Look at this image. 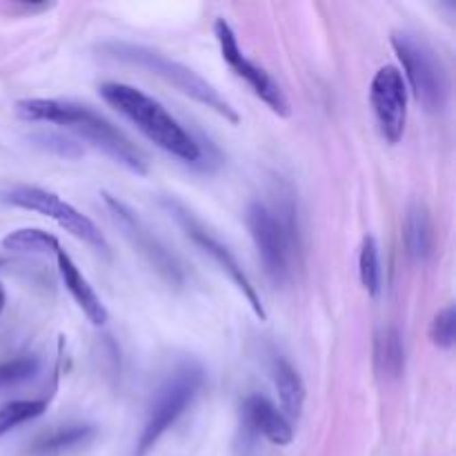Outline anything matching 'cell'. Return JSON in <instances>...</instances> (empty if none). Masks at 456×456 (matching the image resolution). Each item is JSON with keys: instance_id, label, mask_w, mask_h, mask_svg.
Instances as JSON below:
<instances>
[{"instance_id": "6da1fadb", "label": "cell", "mask_w": 456, "mask_h": 456, "mask_svg": "<svg viewBox=\"0 0 456 456\" xmlns=\"http://www.w3.org/2000/svg\"><path fill=\"white\" fill-rule=\"evenodd\" d=\"M16 111L22 120L56 123L62 125V127L74 129L85 141L101 147L105 154L123 163L127 169L141 174V176L147 174V163L141 151L136 150V145L129 142V138H125L110 120H105L101 114L89 110V107L56 101V98H27V101L16 102Z\"/></svg>"}, {"instance_id": "7a4b0ae2", "label": "cell", "mask_w": 456, "mask_h": 456, "mask_svg": "<svg viewBox=\"0 0 456 456\" xmlns=\"http://www.w3.org/2000/svg\"><path fill=\"white\" fill-rule=\"evenodd\" d=\"M101 96L107 105L132 120L151 142L169 151L183 163H199L200 147L190 132L151 96L125 83L101 85Z\"/></svg>"}, {"instance_id": "3957f363", "label": "cell", "mask_w": 456, "mask_h": 456, "mask_svg": "<svg viewBox=\"0 0 456 456\" xmlns=\"http://www.w3.org/2000/svg\"><path fill=\"white\" fill-rule=\"evenodd\" d=\"M392 47L403 65L414 98L430 114H444L450 101V78L436 49L412 31H395Z\"/></svg>"}, {"instance_id": "277c9868", "label": "cell", "mask_w": 456, "mask_h": 456, "mask_svg": "<svg viewBox=\"0 0 456 456\" xmlns=\"http://www.w3.org/2000/svg\"><path fill=\"white\" fill-rule=\"evenodd\" d=\"M110 56L118 58L123 62H132V65L142 67V69H150L151 74L160 76L167 83H172L174 87L181 89L183 94H187L190 98L199 101L200 105L209 107V110L216 111L218 116H223L230 123H239V114L234 111V107L203 78V76L196 74L194 69H190L183 62L172 61V58L163 56L160 52H154L150 47H141V45H129V43H107L102 45Z\"/></svg>"}, {"instance_id": "5b68a950", "label": "cell", "mask_w": 456, "mask_h": 456, "mask_svg": "<svg viewBox=\"0 0 456 456\" xmlns=\"http://www.w3.org/2000/svg\"><path fill=\"white\" fill-rule=\"evenodd\" d=\"M205 383V372L196 361H185L178 365L172 374L156 390L154 401L147 412V421L138 436L136 452L134 456H145L160 441V436L185 414L191 401L196 399L199 390Z\"/></svg>"}, {"instance_id": "8992f818", "label": "cell", "mask_w": 456, "mask_h": 456, "mask_svg": "<svg viewBox=\"0 0 456 456\" xmlns=\"http://www.w3.org/2000/svg\"><path fill=\"white\" fill-rule=\"evenodd\" d=\"M0 200L13 208L29 209V212H38L43 216L52 218L65 232H69L76 239L85 240L92 248L107 252V240L102 236V232L98 230L96 223L89 216L80 214L74 205H69L67 200H62L61 196L53 194V191L43 190V187H31V185H16L9 187V190L0 191Z\"/></svg>"}, {"instance_id": "52a82bcc", "label": "cell", "mask_w": 456, "mask_h": 456, "mask_svg": "<svg viewBox=\"0 0 456 456\" xmlns=\"http://www.w3.org/2000/svg\"><path fill=\"white\" fill-rule=\"evenodd\" d=\"M245 223L252 234L267 276L274 285L288 283L289 279V249H292V223H285L281 214L272 212L261 200L249 203Z\"/></svg>"}, {"instance_id": "ba28073f", "label": "cell", "mask_w": 456, "mask_h": 456, "mask_svg": "<svg viewBox=\"0 0 456 456\" xmlns=\"http://www.w3.org/2000/svg\"><path fill=\"white\" fill-rule=\"evenodd\" d=\"M214 36H216L218 45H221L223 61L232 67V71H234L236 76H240V78L254 89V94H256L261 101L267 102V107H270L272 111H276V114L283 116V118H288L289 102L288 98H285L281 85L276 83L263 67L254 65L249 58L243 56L234 29H232L230 22H227L225 18H218V20L214 22Z\"/></svg>"}, {"instance_id": "9c48e42d", "label": "cell", "mask_w": 456, "mask_h": 456, "mask_svg": "<svg viewBox=\"0 0 456 456\" xmlns=\"http://www.w3.org/2000/svg\"><path fill=\"white\" fill-rule=\"evenodd\" d=\"M370 101L383 138L392 145L399 142L408 123V85L403 74L392 65L381 67L372 78Z\"/></svg>"}, {"instance_id": "30bf717a", "label": "cell", "mask_w": 456, "mask_h": 456, "mask_svg": "<svg viewBox=\"0 0 456 456\" xmlns=\"http://www.w3.org/2000/svg\"><path fill=\"white\" fill-rule=\"evenodd\" d=\"M167 208H169V212L174 214V218H176V221L181 223V227H183V230H185L187 239L194 240V243L199 245V248L203 249V252H208L209 256H212L214 261H216L218 265H221L223 270L227 272V274H230V279L234 281L236 288H239L240 292H243V297L248 298V303H249V305H252L254 314H256L261 321H265L267 319V312H265V307H263L261 297H258V294H256V288H254V285H252L249 276L245 274L243 267L239 265V261H236V258H234V254H232L230 249H227L225 245L221 243V240L214 239V236L209 234V232L205 230V227L200 225V223L196 221V218L191 216V214L187 212V209L183 208L181 203H176V200H167Z\"/></svg>"}, {"instance_id": "8fae6325", "label": "cell", "mask_w": 456, "mask_h": 456, "mask_svg": "<svg viewBox=\"0 0 456 456\" xmlns=\"http://www.w3.org/2000/svg\"><path fill=\"white\" fill-rule=\"evenodd\" d=\"M102 199H105V205L110 208L114 221L123 227L127 239L134 243V248H136L138 252H141L151 265H154V270L159 272L167 283L181 285L183 281H185V274H183L181 263L167 252V248H165V245L160 243V240L156 239L145 225H142L141 218H138L136 214L123 203V200L114 199L111 194H102Z\"/></svg>"}, {"instance_id": "7c38bea8", "label": "cell", "mask_w": 456, "mask_h": 456, "mask_svg": "<svg viewBox=\"0 0 456 456\" xmlns=\"http://www.w3.org/2000/svg\"><path fill=\"white\" fill-rule=\"evenodd\" d=\"M245 423L256 435L265 436L274 445H289L294 439L292 423L283 412L265 396H249L243 405Z\"/></svg>"}, {"instance_id": "4fadbf2b", "label": "cell", "mask_w": 456, "mask_h": 456, "mask_svg": "<svg viewBox=\"0 0 456 456\" xmlns=\"http://www.w3.org/2000/svg\"><path fill=\"white\" fill-rule=\"evenodd\" d=\"M56 263H58V274H61L67 292L74 297V301L78 303V307L85 312V316H87L94 325H105L107 316H110L107 314L105 303H102L101 297L94 292V288L89 285V281L80 274V270L76 267V263L71 261V256L62 248L58 249Z\"/></svg>"}, {"instance_id": "5bb4252c", "label": "cell", "mask_w": 456, "mask_h": 456, "mask_svg": "<svg viewBox=\"0 0 456 456\" xmlns=\"http://www.w3.org/2000/svg\"><path fill=\"white\" fill-rule=\"evenodd\" d=\"M403 240L414 261L426 263L435 254V225H432L430 212L423 203H412L408 208L403 223Z\"/></svg>"}, {"instance_id": "9a60e30c", "label": "cell", "mask_w": 456, "mask_h": 456, "mask_svg": "<svg viewBox=\"0 0 456 456\" xmlns=\"http://www.w3.org/2000/svg\"><path fill=\"white\" fill-rule=\"evenodd\" d=\"M94 436H96V428L89 426V423L62 426L58 430H52L49 435L40 436L29 448V456H65L87 445Z\"/></svg>"}, {"instance_id": "2e32d148", "label": "cell", "mask_w": 456, "mask_h": 456, "mask_svg": "<svg viewBox=\"0 0 456 456\" xmlns=\"http://www.w3.org/2000/svg\"><path fill=\"white\" fill-rule=\"evenodd\" d=\"M374 368H377L379 377L387 379V381L401 379V374L405 372L403 337L395 325L381 328L374 338Z\"/></svg>"}, {"instance_id": "e0dca14e", "label": "cell", "mask_w": 456, "mask_h": 456, "mask_svg": "<svg viewBox=\"0 0 456 456\" xmlns=\"http://www.w3.org/2000/svg\"><path fill=\"white\" fill-rule=\"evenodd\" d=\"M272 381H274L276 390H279L281 403H283V410L289 414V417H298L303 410V403H305V386H303V379L297 370L292 368L288 359H283L281 354L272 356L270 363Z\"/></svg>"}, {"instance_id": "ac0fdd59", "label": "cell", "mask_w": 456, "mask_h": 456, "mask_svg": "<svg viewBox=\"0 0 456 456\" xmlns=\"http://www.w3.org/2000/svg\"><path fill=\"white\" fill-rule=\"evenodd\" d=\"M3 248L18 254H53L56 256L58 249H61V243L49 232L36 230V227H25V230L9 232L3 239Z\"/></svg>"}, {"instance_id": "d6986e66", "label": "cell", "mask_w": 456, "mask_h": 456, "mask_svg": "<svg viewBox=\"0 0 456 456\" xmlns=\"http://www.w3.org/2000/svg\"><path fill=\"white\" fill-rule=\"evenodd\" d=\"M47 410V401L45 399H29V401H9L0 408V436L12 432L13 428L22 426V423L38 419Z\"/></svg>"}, {"instance_id": "ffe728a7", "label": "cell", "mask_w": 456, "mask_h": 456, "mask_svg": "<svg viewBox=\"0 0 456 456\" xmlns=\"http://www.w3.org/2000/svg\"><path fill=\"white\" fill-rule=\"evenodd\" d=\"M359 276L365 292L379 297L381 292V263H379V245L374 236H365L359 254Z\"/></svg>"}, {"instance_id": "44dd1931", "label": "cell", "mask_w": 456, "mask_h": 456, "mask_svg": "<svg viewBox=\"0 0 456 456\" xmlns=\"http://www.w3.org/2000/svg\"><path fill=\"white\" fill-rule=\"evenodd\" d=\"M40 370V361L36 356H16L0 363V387H12L34 379Z\"/></svg>"}, {"instance_id": "7402d4cb", "label": "cell", "mask_w": 456, "mask_h": 456, "mask_svg": "<svg viewBox=\"0 0 456 456\" xmlns=\"http://www.w3.org/2000/svg\"><path fill=\"white\" fill-rule=\"evenodd\" d=\"M454 337H456V312H454V305H448L435 316V321H432L430 338L436 347H441V350H450V347L454 346Z\"/></svg>"}, {"instance_id": "603a6c76", "label": "cell", "mask_w": 456, "mask_h": 456, "mask_svg": "<svg viewBox=\"0 0 456 456\" xmlns=\"http://www.w3.org/2000/svg\"><path fill=\"white\" fill-rule=\"evenodd\" d=\"M4 303H7V292H4L3 283H0V314H3V310H4Z\"/></svg>"}, {"instance_id": "cb8c5ba5", "label": "cell", "mask_w": 456, "mask_h": 456, "mask_svg": "<svg viewBox=\"0 0 456 456\" xmlns=\"http://www.w3.org/2000/svg\"><path fill=\"white\" fill-rule=\"evenodd\" d=\"M0 265H4V261H3V258H0Z\"/></svg>"}]
</instances>
